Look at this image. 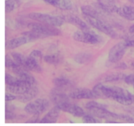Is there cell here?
<instances>
[{"instance_id": "1", "label": "cell", "mask_w": 134, "mask_h": 126, "mask_svg": "<svg viewBox=\"0 0 134 126\" xmlns=\"http://www.w3.org/2000/svg\"><path fill=\"white\" fill-rule=\"evenodd\" d=\"M27 27L30 30L27 32L24 33V35L28 39L29 41L47 37L56 36L60 34V31L54 26L41 22H31L28 24Z\"/></svg>"}, {"instance_id": "2", "label": "cell", "mask_w": 134, "mask_h": 126, "mask_svg": "<svg viewBox=\"0 0 134 126\" xmlns=\"http://www.w3.org/2000/svg\"><path fill=\"white\" fill-rule=\"evenodd\" d=\"M28 17L31 20L37 21L41 23L45 24L50 26L58 27L64 24V20L63 17L54 16L49 14L39 13H32L28 14Z\"/></svg>"}, {"instance_id": "3", "label": "cell", "mask_w": 134, "mask_h": 126, "mask_svg": "<svg viewBox=\"0 0 134 126\" xmlns=\"http://www.w3.org/2000/svg\"><path fill=\"white\" fill-rule=\"evenodd\" d=\"M49 107V103L44 99H38L29 103L25 107V111L31 115H39L43 113Z\"/></svg>"}, {"instance_id": "4", "label": "cell", "mask_w": 134, "mask_h": 126, "mask_svg": "<svg viewBox=\"0 0 134 126\" xmlns=\"http://www.w3.org/2000/svg\"><path fill=\"white\" fill-rule=\"evenodd\" d=\"M73 38L77 41L81 43H86V44H96L100 42V37L98 35L89 31H82L80 30L79 31H76L73 34Z\"/></svg>"}, {"instance_id": "5", "label": "cell", "mask_w": 134, "mask_h": 126, "mask_svg": "<svg viewBox=\"0 0 134 126\" xmlns=\"http://www.w3.org/2000/svg\"><path fill=\"white\" fill-rule=\"evenodd\" d=\"M128 47L126 43V41L118 43L114 46L109 52V61L112 64L118 63L124 55L126 50Z\"/></svg>"}, {"instance_id": "6", "label": "cell", "mask_w": 134, "mask_h": 126, "mask_svg": "<svg viewBox=\"0 0 134 126\" xmlns=\"http://www.w3.org/2000/svg\"><path fill=\"white\" fill-rule=\"evenodd\" d=\"M56 107H58L61 111L68 112L75 117H83L85 115V112L81 107L76 105L71 104L69 102L62 103V104L57 105Z\"/></svg>"}, {"instance_id": "7", "label": "cell", "mask_w": 134, "mask_h": 126, "mask_svg": "<svg viewBox=\"0 0 134 126\" xmlns=\"http://www.w3.org/2000/svg\"><path fill=\"white\" fill-rule=\"evenodd\" d=\"M69 98L75 99H96L98 98L93 91V90L88 89H77L72 91L69 94Z\"/></svg>"}, {"instance_id": "8", "label": "cell", "mask_w": 134, "mask_h": 126, "mask_svg": "<svg viewBox=\"0 0 134 126\" xmlns=\"http://www.w3.org/2000/svg\"><path fill=\"white\" fill-rule=\"evenodd\" d=\"M31 86L33 85L28 84L20 80L19 82L14 84L6 85V88L9 92L11 93V94H18L19 95L26 92Z\"/></svg>"}, {"instance_id": "9", "label": "cell", "mask_w": 134, "mask_h": 126, "mask_svg": "<svg viewBox=\"0 0 134 126\" xmlns=\"http://www.w3.org/2000/svg\"><path fill=\"white\" fill-rule=\"evenodd\" d=\"M61 90L62 89L56 88V89L52 90L51 94V100L56 105V106L62 104V103L69 102L68 95L63 93Z\"/></svg>"}, {"instance_id": "10", "label": "cell", "mask_w": 134, "mask_h": 126, "mask_svg": "<svg viewBox=\"0 0 134 126\" xmlns=\"http://www.w3.org/2000/svg\"><path fill=\"white\" fill-rule=\"evenodd\" d=\"M60 111L61 110L58 107H54L52 110H51L40 120V123H42V124H53V123H56L57 122L59 116H60Z\"/></svg>"}, {"instance_id": "11", "label": "cell", "mask_w": 134, "mask_h": 126, "mask_svg": "<svg viewBox=\"0 0 134 126\" xmlns=\"http://www.w3.org/2000/svg\"><path fill=\"white\" fill-rule=\"evenodd\" d=\"M63 18H64V21H66V22L74 25L81 30H82V31H89L90 30L88 26L81 18L76 16H65L63 17Z\"/></svg>"}, {"instance_id": "12", "label": "cell", "mask_w": 134, "mask_h": 126, "mask_svg": "<svg viewBox=\"0 0 134 126\" xmlns=\"http://www.w3.org/2000/svg\"><path fill=\"white\" fill-rule=\"evenodd\" d=\"M29 40L25 35L19 37L14 38V39L9 40L5 43V48L7 50H12L20 46L24 45L28 43Z\"/></svg>"}, {"instance_id": "13", "label": "cell", "mask_w": 134, "mask_h": 126, "mask_svg": "<svg viewBox=\"0 0 134 126\" xmlns=\"http://www.w3.org/2000/svg\"><path fill=\"white\" fill-rule=\"evenodd\" d=\"M37 88L35 85H33L26 92L18 95V99L20 101L23 102V103H26V102L30 101L33 99H34L37 96Z\"/></svg>"}, {"instance_id": "14", "label": "cell", "mask_w": 134, "mask_h": 126, "mask_svg": "<svg viewBox=\"0 0 134 126\" xmlns=\"http://www.w3.org/2000/svg\"><path fill=\"white\" fill-rule=\"evenodd\" d=\"M98 3L103 10L109 13H116L119 9L115 0H98Z\"/></svg>"}, {"instance_id": "15", "label": "cell", "mask_w": 134, "mask_h": 126, "mask_svg": "<svg viewBox=\"0 0 134 126\" xmlns=\"http://www.w3.org/2000/svg\"><path fill=\"white\" fill-rule=\"evenodd\" d=\"M116 13L128 20L134 21V7L123 6L119 7Z\"/></svg>"}, {"instance_id": "16", "label": "cell", "mask_w": 134, "mask_h": 126, "mask_svg": "<svg viewBox=\"0 0 134 126\" xmlns=\"http://www.w3.org/2000/svg\"><path fill=\"white\" fill-rule=\"evenodd\" d=\"M38 63L39 62H37L36 60L29 56V57H27L25 67L28 71H31L36 72V73H40L41 71V68Z\"/></svg>"}, {"instance_id": "17", "label": "cell", "mask_w": 134, "mask_h": 126, "mask_svg": "<svg viewBox=\"0 0 134 126\" xmlns=\"http://www.w3.org/2000/svg\"><path fill=\"white\" fill-rule=\"evenodd\" d=\"M81 12L84 16H90L99 18V13L94 7L89 5H85L81 7Z\"/></svg>"}, {"instance_id": "18", "label": "cell", "mask_w": 134, "mask_h": 126, "mask_svg": "<svg viewBox=\"0 0 134 126\" xmlns=\"http://www.w3.org/2000/svg\"><path fill=\"white\" fill-rule=\"evenodd\" d=\"M43 60L46 63H48L52 65H58L60 64L62 60V56L58 54H54L48 55L43 58Z\"/></svg>"}, {"instance_id": "19", "label": "cell", "mask_w": 134, "mask_h": 126, "mask_svg": "<svg viewBox=\"0 0 134 126\" xmlns=\"http://www.w3.org/2000/svg\"><path fill=\"white\" fill-rule=\"evenodd\" d=\"M54 6L62 10H70L72 9V3L69 0H54Z\"/></svg>"}, {"instance_id": "20", "label": "cell", "mask_w": 134, "mask_h": 126, "mask_svg": "<svg viewBox=\"0 0 134 126\" xmlns=\"http://www.w3.org/2000/svg\"><path fill=\"white\" fill-rule=\"evenodd\" d=\"M126 76L123 73H113V74H110L107 75V77L105 78L104 81L106 82H116V81H122V80H124L125 77Z\"/></svg>"}, {"instance_id": "21", "label": "cell", "mask_w": 134, "mask_h": 126, "mask_svg": "<svg viewBox=\"0 0 134 126\" xmlns=\"http://www.w3.org/2000/svg\"><path fill=\"white\" fill-rule=\"evenodd\" d=\"M91 58L92 56L90 54L82 52V53H79L76 55L75 57V61L80 64H86L88 61H90Z\"/></svg>"}, {"instance_id": "22", "label": "cell", "mask_w": 134, "mask_h": 126, "mask_svg": "<svg viewBox=\"0 0 134 126\" xmlns=\"http://www.w3.org/2000/svg\"><path fill=\"white\" fill-rule=\"evenodd\" d=\"M12 57H13V59L14 60V61H15L17 64H18V65H22V66L26 68L25 66H26V60H27V57H26V56H24V55L20 54L19 53H16V52L12 54Z\"/></svg>"}, {"instance_id": "23", "label": "cell", "mask_w": 134, "mask_h": 126, "mask_svg": "<svg viewBox=\"0 0 134 126\" xmlns=\"http://www.w3.org/2000/svg\"><path fill=\"white\" fill-rule=\"evenodd\" d=\"M54 84L58 88L62 89L66 87L68 85L70 84V82L68 79L63 77H59V78H56L53 81Z\"/></svg>"}, {"instance_id": "24", "label": "cell", "mask_w": 134, "mask_h": 126, "mask_svg": "<svg viewBox=\"0 0 134 126\" xmlns=\"http://www.w3.org/2000/svg\"><path fill=\"white\" fill-rule=\"evenodd\" d=\"M18 6V0H6L5 1V13H10Z\"/></svg>"}, {"instance_id": "25", "label": "cell", "mask_w": 134, "mask_h": 126, "mask_svg": "<svg viewBox=\"0 0 134 126\" xmlns=\"http://www.w3.org/2000/svg\"><path fill=\"white\" fill-rule=\"evenodd\" d=\"M20 81H23V82H26V83L30 85H34L35 84V78L31 75L29 74L27 72H25L23 74H22L21 75H20L18 77Z\"/></svg>"}, {"instance_id": "26", "label": "cell", "mask_w": 134, "mask_h": 126, "mask_svg": "<svg viewBox=\"0 0 134 126\" xmlns=\"http://www.w3.org/2000/svg\"><path fill=\"white\" fill-rule=\"evenodd\" d=\"M14 107L6 103L5 105V119L6 120H13L16 117L15 114L13 112Z\"/></svg>"}, {"instance_id": "27", "label": "cell", "mask_w": 134, "mask_h": 126, "mask_svg": "<svg viewBox=\"0 0 134 126\" xmlns=\"http://www.w3.org/2000/svg\"><path fill=\"white\" fill-rule=\"evenodd\" d=\"M19 81V78H16V77H13L12 75L7 74V73L5 74V84H6V85L14 84Z\"/></svg>"}, {"instance_id": "28", "label": "cell", "mask_w": 134, "mask_h": 126, "mask_svg": "<svg viewBox=\"0 0 134 126\" xmlns=\"http://www.w3.org/2000/svg\"><path fill=\"white\" fill-rule=\"evenodd\" d=\"M86 108H87L88 110H91L93 108H105L104 105L100 104L99 103H97L96 101H90L88 103H87L85 105Z\"/></svg>"}, {"instance_id": "29", "label": "cell", "mask_w": 134, "mask_h": 126, "mask_svg": "<svg viewBox=\"0 0 134 126\" xmlns=\"http://www.w3.org/2000/svg\"><path fill=\"white\" fill-rule=\"evenodd\" d=\"M30 56V57H31V58L34 59L35 60H36L37 62H39V61H41V60L43 58L41 52L39 50H33L32 52L30 53V56Z\"/></svg>"}, {"instance_id": "30", "label": "cell", "mask_w": 134, "mask_h": 126, "mask_svg": "<svg viewBox=\"0 0 134 126\" xmlns=\"http://www.w3.org/2000/svg\"><path fill=\"white\" fill-rule=\"evenodd\" d=\"M16 64V63L14 61V60L10 58V57H9L8 55H7V56H5V67H6L7 68L12 69Z\"/></svg>"}, {"instance_id": "31", "label": "cell", "mask_w": 134, "mask_h": 126, "mask_svg": "<svg viewBox=\"0 0 134 126\" xmlns=\"http://www.w3.org/2000/svg\"><path fill=\"white\" fill-rule=\"evenodd\" d=\"M82 120L85 123H88V124H95L98 122L94 118L93 115H85L82 117Z\"/></svg>"}, {"instance_id": "32", "label": "cell", "mask_w": 134, "mask_h": 126, "mask_svg": "<svg viewBox=\"0 0 134 126\" xmlns=\"http://www.w3.org/2000/svg\"><path fill=\"white\" fill-rule=\"evenodd\" d=\"M124 81L128 84L133 85L134 86V75H130L126 76L124 78Z\"/></svg>"}, {"instance_id": "33", "label": "cell", "mask_w": 134, "mask_h": 126, "mask_svg": "<svg viewBox=\"0 0 134 126\" xmlns=\"http://www.w3.org/2000/svg\"><path fill=\"white\" fill-rule=\"evenodd\" d=\"M16 97L15 95H12L11 93H6L5 94V101L7 102L12 101L14 100V99H16Z\"/></svg>"}, {"instance_id": "34", "label": "cell", "mask_w": 134, "mask_h": 126, "mask_svg": "<svg viewBox=\"0 0 134 126\" xmlns=\"http://www.w3.org/2000/svg\"><path fill=\"white\" fill-rule=\"evenodd\" d=\"M39 115H34L31 119H30V121H27V123H37L38 122L39 120V118H38Z\"/></svg>"}, {"instance_id": "35", "label": "cell", "mask_w": 134, "mask_h": 126, "mask_svg": "<svg viewBox=\"0 0 134 126\" xmlns=\"http://www.w3.org/2000/svg\"><path fill=\"white\" fill-rule=\"evenodd\" d=\"M126 43L128 48L134 47V40H126Z\"/></svg>"}, {"instance_id": "36", "label": "cell", "mask_w": 134, "mask_h": 126, "mask_svg": "<svg viewBox=\"0 0 134 126\" xmlns=\"http://www.w3.org/2000/svg\"><path fill=\"white\" fill-rule=\"evenodd\" d=\"M129 33L130 36L134 37V24L130 26V27L129 28Z\"/></svg>"}, {"instance_id": "37", "label": "cell", "mask_w": 134, "mask_h": 126, "mask_svg": "<svg viewBox=\"0 0 134 126\" xmlns=\"http://www.w3.org/2000/svg\"><path fill=\"white\" fill-rule=\"evenodd\" d=\"M44 1H45V2H47V3L50 4V5H54V0H43Z\"/></svg>"}, {"instance_id": "38", "label": "cell", "mask_w": 134, "mask_h": 126, "mask_svg": "<svg viewBox=\"0 0 134 126\" xmlns=\"http://www.w3.org/2000/svg\"><path fill=\"white\" fill-rule=\"evenodd\" d=\"M129 1H130V2L132 3H133L134 5V0H129Z\"/></svg>"}, {"instance_id": "39", "label": "cell", "mask_w": 134, "mask_h": 126, "mask_svg": "<svg viewBox=\"0 0 134 126\" xmlns=\"http://www.w3.org/2000/svg\"><path fill=\"white\" fill-rule=\"evenodd\" d=\"M133 123H134V116H133Z\"/></svg>"}, {"instance_id": "40", "label": "cell", "mask_w": 134, "mask_h": 126, "mask_svg": "<svg viewBox=\"0 0 134 126\" xmlns=\"http://www.w3.org/2000/svg\"><path fill=\"white\" fill-rule=\"evenodd\" d=\"M133 67H134V64H133Z\"/></svg>"}, {"instance_id": "41", "label": "cell", "mask_w": 134, "mask_h": 126, "mask_svg": "<svg viewBox=\"0 0 134 126\" xmlns=\"http://www.w3.org/2000/svg\"><path fill=\"white\" fill-rule=\"evenodd\" d=\"M133 87H134V86H133Z\"/></svg>"}]
</instances>
